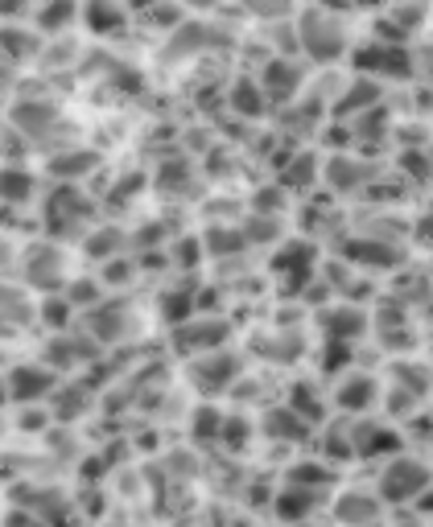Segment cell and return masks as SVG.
Listing matches in <instances>:
<instances>
[{"mask_svg": "<svg viewBox=\"0 0 433 527\" xmlns=\"http://www.w3.org/2000/svg\"><path fill=\"white\" fill-rule=\"evenodd\" d=\"M50 388V375L38 371V367H17L13 371V396L17 400H33V396H42Z\"/></svg>", "mask_w": 433, "mask_h": 527, "instance_id": "cell-4", "label": "cell"}, {"mask_svg": "<svg viewBox=\"0 0 433 527\" xmlns=\"http://www.w3.org/2000/svg\"><path fill=\"white\" fill-rule=\"evenodd\" d=\"M252 9H273V5H281V0H248Z\"/></svg>", "mask_w": 433, "mask_h": 527, "instance_id": "cell-10", "label": "cell"}, {"mask_svg": "<svg viewBox=\"0 0 433 527\" xmlns=\"http://www.w3.org/2000/svg\"><path fill=\"white\" fill-rule=\"evenodd\" d=\"M302 42L318 58H339V50H343V29L330 21L326 13H306V21H302Z\"/></svg>", "mask_w": 433, "mask_h": 527, "instance_id": "cell-2", "label": "cell"}, {"mask_svg": "<svg viewBox=\"0 0 433 527\" xmlns=\"http://www.w3.org/2000/svg\"><path fill=\"white\" fill-rule=\"evenodd\" d=\"M25 194H29V178H25V173H17V169H5V173H0V198L17 202V198H25Z\"/></svg>", "mask_w": 433, "mask_h": 527, "instance_id": "cell-8", "label": "cell"}, {"mask_svg": "<svg viewBox=\"0 0 433 527\" xmlns=\"http://www.w3.org/2000/svg\"><path fill=\"white\" fill-rule=\"evenodd\" d=\"M372 400H376V383H372V379H363V375L347 379L343 388H339V404H343V408H351V412H359V408H368Z\"/></svg>", "mask_w": 433, "mask_h": 527, "instance_id": "cell-5", "label": "cell"}, {"mask_svg": "<svg viewBox=\"0 0 433 527\" xmlns=\"http://www.w3.org/2000/svg\"><path fill=\"white\" fill-rule=\"evenodd\" d=\"M425 486H429V470L417 466V462H409V458H401V462H392V466L384 470L380 495H384L388 503H405V499L425 495Z\"/></svg>", "mask_w": 433, "mask_h": 527, "instance_id": "cell-1", "label": "cell"}, {"mask_svg": "<svg viewBox=\"0 0 433 527\" xmlns=\"http://www.w3.org/2000/svg\"><path fill=\"white\" fill-rule=\"evenodd\" d=\"M359 66H368V70H388V75H405L409 70V58L401 50H392V46H368L359 54Z\"/></svg>", "mask_w": 433, "mask_h": 527, "instance_id": "cell-3", "label": "cell"}, {"mask_svg": "<svg viewBox=\"0 0 433 527\" xmlns=\"http://www.w3.org/2000/svg\"><path fill=\"white\" fill-rule=\"evenodd\" d=\"M318 490H302V486H293V490H285V495H281V503H277V511L281 515H289V519H302L318 499Z\"/></svg>", "mask_w": 433, "mask_h": 527, "instance_id": "cell-7", "label": "cell"}, {"mask_svg": "<svg viewBox=\"0 0 433 527\" xmlns=\"http://www.w3.org/2000/svg\"><path fill=\"white\" fill-rule=\"evenodd\" d=\"M376 511H380V503H376V499H363V495H351V499H343V503H339V519H343V523H351V527L372 523V519H376Z\"/></svg>", "mask_w": 433, "mask_h": 527, "instance_id": "cell-6", "label": "cell"}, {"mask_svg": "<svg viewBox=\"0 0 433 527\" xmlns=\"http://www.w3.org/2000/svg\"><path fill=\"white\" fill-rule=\"evenodd\" d=\"M269 79H273V95H281V91L289 95V91H293V83H297V70H289V66L281 70V62H277V66L269 70Z\"/></svg>", "mask_w": 433, "mask_h": 527, "instance_id": "cell-9", "label": "cell"}]
</instances>
